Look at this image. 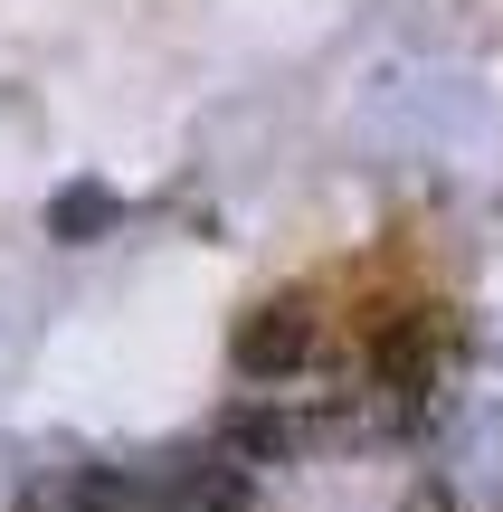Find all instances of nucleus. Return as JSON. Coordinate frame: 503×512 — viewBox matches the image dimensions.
<instances>
[{"label":"nucleus","mask_w":503,"mask_h":512,"mask_svg":"<svg viewBox=\"0 0 503 512\" xmlns=\"http://www.w3.org/2000/svg\"><path fill=\"white\" fill-rule=\"evenodd\" d=\"M342 437H361L352 427V408H247V418H228V456H247V465H295V456H323V446H342Z\"/></svg>","instance_id":"obj_1"},{"label":"nucleus","mask_w":503,"mask_h":512,"mask_svg":"<svg viewBox=\"0 0 503 512\" xmlns=\"http://www.w3.org/2000/svg\"><path fill=\"white\" fill-rule=\"evenodd\" d=\"M228 361H238L247 380H295V370L314 361V313H304L295 294L257 304V313L238 323V342H228Z\"/></svg>","instance_id":"obj_2"},{"label":"nucleus","mask_w":503,"mask_h":512,"mask_svg":"<svg viewBox=\"0 0 503 512\" xmlns=\"http://www.w3.org/2000/svg\"><path fill=\"white\" fill-rule=\"evenodd\" d=\"M437 361H447V332H437L428 313H399V323L380 332V351H371V370H380V389H390V399L437 389Z\"/></svg>","instance_id":"obj_3"},{"label":"nucleus","mask_w":503,"mask_h":512,"mask_svg":"<svg viewBox=\"0 0 503 512\" xmlns=\"http://www.w3.org/2000/svg\"><path fill=\"white\" fill-rule=\"evenodd\" d=\"M114 228V190L105 181H67L48 200V238H67V247H86V238H105Z\"/></svg>","instance_id":"obj_4"},{"label":"nucleus","mask_w":503,"mask_h":512,"mask_svg":"<svg viewBox=\"0 0 503 512\" xmlns=\"http://www.w3.org/2000/svg\"><path fill=\"white\" fill-rule=\"evenodd\" d=\"M399 512H466V503H456V484L428 475V484H409V503H399Z\"/></svg>","instance_id":"obj_5"}]
</instances>
